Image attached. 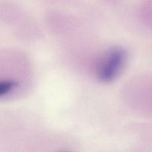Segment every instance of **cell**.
Wrapping results in <instances>:
<instances>
[{
    "mask_svg": "<svg viewBox=\"0 0 152 152\" xmlns=\"http://www.w3.org/2000/svg\"><path fill=\"white\" fill-rule=\"evenodd\" d=\"M126 58V50L121 47H114L109 49L98 65V78L105 83L113 81L124 68Z\"/></svg>",
    "mask_w": 152,
    "mask_h": 152,
    "instance_id": "cell-1",
    "label": "cell"
},
{
    "mask_svg": "<svg viewBox=\"0 0 152 152\" xmlns=\"http://www.w3.org/2000/svg\"><path fill=\"white\" fill-rule=\"evenodd\" d=\"M16 86V83L13 81H2L0 83V96H3L8 94Z\"/></svg>",
    "mask_w": 152,
    "mask_h": 152,
    "instance_id": "cell-2",
    "label": "cell"
}]
</instances>
